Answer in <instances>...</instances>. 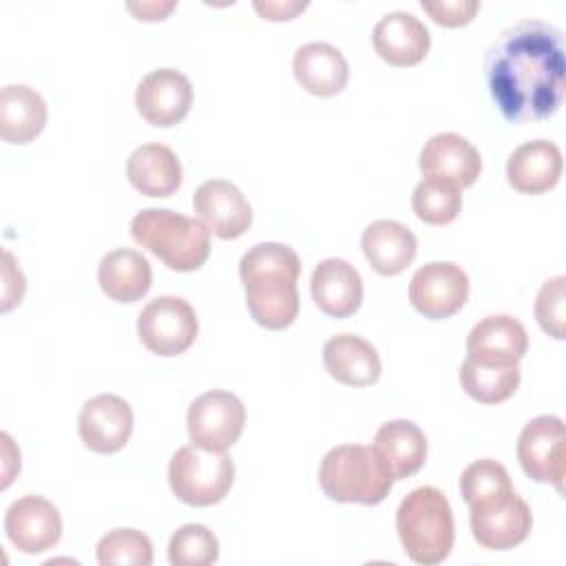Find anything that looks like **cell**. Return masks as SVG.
Returning a JSON list of instances; mask_svg holds the SVG:
<instances>
[{
	"mask_svg": "<svg viewBox=\"0 0 566 566\" xmlns=\"http://www.w3.org/2000/svg\"><path fill=\"white\" fill-rule=\"evenodd\" d=\"M219 559V542L203 524H184L168 542V562L172 566H210Z\"/></svg>",
	"mask_w": 566,
	"mask_h": 566,
	"instance_id": "1f68e13d",
	"label": "cell"
},
{
	"mask_svg": "<svg viewBox=\"0 0 566 566\" xmlns=\"http://www.w3.org/2000/svg\"><path fill=\"white\" fill-rule=\"evenodd\" d=\"M460 493L473 509H486L500 502H506L515 495V486L504 464L491 458H482L471 462L460 475Z\"/></svg>",
	"mask_w": 566,
	"mask_h": 566,
	"instance_id": "f1b7e54d",
	"label": "cell"
},
{
	"mask_svg": "<svg viewBox=\"0 0 566 566\" xmlns=\"http://www.w3.org/2000/svg\"><path fill=\"white\" fill-rule=\"evenodd\" d=\"M484 80L491 99L509 122L555 115L564 99V35L544 20H520L486 49Z\"/></svg>",
	"mask_w": 566,
	"mask_h": 566,
	"instance_id": "6da1fadb",
	"label": "cell"
},
{
	"mask_svg": "<svg viewBox=\"0 0 566 566\" xmlns=\"http://www.w3.org/2000/svg\"><path fill=\"white\" fill-rule=\"evenodd\" d=\"M252 7L256 9V13L265 20H292L296 13L307 9V2H298V0H254Z\"/></svg>",
	"mask_w": 566,
	"mask_h": 566,
	"instance_id": "d590c367",
	"label": "cell"
},
{
	"mask_svg": "<svg viewBox=\"0 0 566 566\" xmlns=\"http://www.w3.org/2000/svg\"><path fill=\"white\" fill-rule=\"evenodd\" d=\"M562 168L564 157L559 146L548 139H533L509 155L506 179L522 195H542L557 186Z\"/></svg>",
	"mask_w": 566,
	"mask_h": 566,
	"instance_id": "ffe728a7",
	"label": "cell"
},
{
	"mask_svg": "<svg viewBox=\"0 0 566 566\" xmlns=\"http://www.w3.org/2000/svg\"><path fill=\"white\" fill-rule=\"evenodd\" d=\"M469 298V276L451 261H431L418 268L409 281V301L427 318H449Z\"/></svg>",
	"mask_w": 566,
	"mask_h": 566,
	"instance_id": "9c48e42d",
	"label": "cell"
},
{
	"mask_svg": "<svg viewBox=\"0 0 566 566\" xmlns=\"http://www.w3.org/2000/svg\"><path fill=\"white\" fill-rule=\"evenodd\" d=\"M9 542L27 555L53 548L62 537V515L53 502L42 495H22L4 513Z\"/></svg>",
	"mask_w": 566,
	"mask_h": 566,
	"instance_id": "8fae6325",
	"label": "cell"
},
{
	"mask_svg": "<svg viewBox=\"0 0 566 566\" xmlns=\"http://www.w3.org/2000/svg\"><path fill=\"white\" fill-rule=\"evenodd\" d=\"M374 449L389 467L394 480H405L422 469L427 460V436L405 418L380 424L374 436Z\"/></svg>",
	"mask_w": 566,
	"mask_h": 566,
	"instance_id": "4316f807",
	"label": "cell"
},
{
	"mask_svg": "<svg viewBox=\"0 0 566 566\" xmlns=\"http://www.w3.org/2000/svg\"><path fill=\"white\" fill-rule=\"evenodd\" d=\"M318 484L334 502L371 506L389 495L394 475L374 447L338 444L321 460Z\"/></svg>",
	"mask_w": 566,
	"mask_h": 566,
	"instance_id": "5b68a950",
	"label": "cell"
},
{
	"mask_svg": "<svg viewBox=\"0 0 566 566\" xmlns=\"http://www.w3.org/2000/svg\"><path fill=\"white\" fill-rule=\"evenodd\" d=\"M46 124L44 97L27 84H7L0 91V135L7 144L33 142Z\"/></svg>",
	"mask_w": 566,
	"mask_h": 566,
	"instance_id": "484cf974",
	"label": "cell"
},
{
	"mask_svg": "<svg viewBox=\"0 0 566 566\" xmlns=\"http://www.w3.org/2000/svg\"><path fill=\"white\" fill-rule=\"evenodd\" d=\"M97 283L108 298L117 303H135L150 290L153 270L142 252L117 248L102 256L97 265Z\"/></svg>",
	"mask_w": 566,
	"mask_h": 566,
	"instance_id": "d4e9b609",
	"label": "cell"
},
{
	"mask_svg": "<svg viewBox=\"0 0 566 566\" xmlns=\"http://www.w3.org/2000/svg\"><path fill=\"white\" fill-rule=\"evenodd\" d=\"M135 106L148 124L159 128L175 126L192 106V84L177 69H155L137 84Z\"/></svg>",
	"mask_w": 566,
	"mask_h": 566,
	"instance_id": "7c38bea8",
	"label": "cell"
},
{
	"mask_svg": "<svg viewBox=\"0 0 566 566\" xmlns=\"http://www.w3.org/2000/svg\"><path fill=\"white\" fill-rule=\"evenodd\" d=\"M192 208L206 228L223 239H239L252 226V206L228 179H208L192 195Z\"/></svg>",
	"mask_w": 566,
	"mask_h": 566,
	"instance_id": "5bb4252c",
	"label": "cell"
},
{
	"mask_svg": "<svg viewBox=\"0 0 566 566\" xmlns=\"http://www.w3.org/2000/svg\"><path fill=\"white\" fill-rule=\"evenodd\" d=\"M177 7L175 0H166V2H128L126 9L137 18V20H146V22H155V20H164L172 9Z\"/></svg>",
	"mask_w": 566,
	"mask_h": 566,
	"instance_id": "8d00e7d4",
	"label": "cell"
},
{
	"mask_svg": "<svg viewBox=\"0 0 566 566\" xmlns=\"http://www.w3.org/2000/svg\"><path fill=\"white\" fill-rule=\"evenodd\" d=\"M360 248L378 274L396 276L405 272L416 259L418 239L405 223L394 219H378L363 230Z\"/></svg>",
	"mask_w": 566,
	"mask_h": 566,
	"instance_id": "7402d4cb",
	"label": "cell"
},
{
	"mask_svg": "<svg viewBox=\"0 0 566 566\" xmlns=\"http://www.w3.org/2000/svg\"><path fill=\"white\" fill-rule=\"evenodd\" d=\"M420 7L431 15L440 27H464L480 11L478 0H422Z\"/></svg>",
	"mask_w": 566,
	"mask_h": 566,
	"instance_id": "836d02e7",
	"label": "cell"
},
{
	"mask_svg": "<svg viewBox=\"0 0 566 566\" xmlns=\"http://www.w3.org/2000/svg\"><path fill=\"white\" fill-rule=\"evenodd\" d=\"M424 179L442 181L455 188H469L482 172L478 148L458 133H436L420 150L418 159Z\"/></svg>",
	"mask_w": 566,
	"mask_h": 566,
	"instance_id": "4fadbf2b",
	"label": "cell"
},
{
	"mask_svg": "<svg viewBox=\"0 0 566 566\" xmlns=\"http://www.w3.org/2000/svg\"><path fill=\"white\" fill-rule=\"evenodd\" d=\"M460 385L473 400L482 405H497L517 391L520 365H489L467 356L460 365Z\"/></svg>",
	"mask_w": 566,
	"mask_h": 566,
	"instance_id": "83f0119b",
	"label": "cell"
},
{
	"mask_svg": "<svg viewBox=\"0 0 566 566\" xmlns=\"http://www.w3.org/2000/svg\"><path fill=\"white\" fill-rule=\"evenodd\" d=\"M564 422L557 416H537L528 420L517 438V460L524 473L535 482L553 484L564 491Z\"/></svg>",
	"mask_w": 566,
	"mask_h": 566,
	"instance_id": "30bf717a",
	"label": "cell"
},
{
	"mask_svg": "<svg viewBox=\"0 0 566 566\" xmlns=\"http://www.w3.org/2000/svg\"><path fill=\"white\" fill-rule=\"evenodd\" d=\"M130 234L137 245L177 272L199 270L210 254L206 223L168 208L139 210L130 221Z\"/></svg>",
	"mask_w": 566,
	"mask_h": 566,
	"instance_id": "277c9868",
	"label": "cell"
},
{
	"mask_svg": "<svg viewBox=\"0 0 566 566\" xmlns=\"http://www.w3.org/2000/svg\"><path fill=\"white\" fill-rule=\"evenodd\" d=\"M327 374L347 387H369L380 378L382 365L376 347L356 334H336L323 345Z\"/></svg>",
	"mask_w": 566,
	"mask_h": 566,
	"instance_id": "603a6c76",
	"label": "cell"
},
{
	"mask_svg": "<svg viewBox=\"0 0 566 566\" xmlns=\"http://www.w3.org/2000/svg\"><path fill=\"white\" fill-rule=\"evenodd\" d=\"M316 307L332 318L352 316L363 303V279L358 270L338 256L318 261L310 279Z\"/></svg>",
	"mask_w": 566,
	"mask_h": 566,
	"instance_id": "ac0fdd59",
	"label": "cell"
},
{
	"mask_svg": "<svg viewBox=\"0 0 566 566\" xmlns=\"http://www.w3.org/2000/svg\"><path fill=\"white\" fill-rule=\"evenodd\" d=\"M528 349L526 327L509 314H491L478 321L467 336V356L489 365H513Z\"/></svg>",
	"mask_w": 566,
	"mask_h": 566,
	"instance_id": "e0dca14e",
	"label": "cell"
},
{
	"mask_svg": "<svg viewBox=\"0 0 566 566\" xmlns=\"http://www.w3.org/2000/svg\"><path fill=\"white\" fill-rule=\"evenodd\" d=\"M97 562L102 566H150L153 544L137 528H113L97 542Z\"/></svg>",
	"mask_w": 566,
	"mask_h": 566,
	"instance_id": "4dcf8cb0",
	"label": "cell"
},
{
	"mask_svg": "<svg viewBox=\"0 0 566 566\" xmlns=\"http://www.w3.org/2000/svg\"><path fill=\"white\" fill-rule=\"evenodd\" d=\"M469 522L471 535L480 546L489 551H509L528 537L533 513L526 500L515 493L506 502L486 509H473Z\"/></svg>",
	"mask_w": 566,
	"mask_h": 566,
	"instance_id": "d6986e66",
	"label": "cell"
},
{
	"mask_svg": "<svg viewBox=\"0 0 566 566\" xmlns=\"http://www.w3.org/2000/svg\"><path fill=\"white\" fill-rule=\"evenodd\" d=\"M292 71L301 88L316 97L338 95L349 80L345 55L329 42H307L296 49Z\"/></svg>",
	"mask_w": 566,
	"mask_h": 566,
	"instance_id": "44dd1931",
	"label": "cell"
},
{
	"mask_svg": "<svg viewBox=\"0 0 566 566\" xmlns=\"http://www.w3.org/2000/svg\"><path fill=\"white\" fill-rule=\"evenodd\" d=\"M186 424L192 444L208 451H226L243 431L245 407L234 394L212 389L190 402Z\"/></svg>",
	"mask_w": 566,
	"mask_h": 566,
	"instance_id": "ba28073f",
	"label": "cell"
},
{
	"mask_svg": "<svg viewBox=\"0 0 566 566\" xmlns=\"http://www.w3.org/2000/svg\"><path fill=\"white\" fill-rule=\"evenodd\" d=\"M371 42L376 53L391 66H416L422 62L431 46V33L413 13L389 11L374 31Z\"/></svg>",
	"mask_w": 566,
	"mask_h": 566,
	"instance_id": "2e32d148",
	"label": "cell"
},
{
	"mask_svg": "<svg viewBox=\"0 0 566 566\" xmlns=\"http://www.w3.org/2000/svg\"><path fill=\"white\" fill-rule=\"evenodd\" d=\"M234 482V462L226 451H208L197 444L179 447L168 464V484L177 500L190 506L221 502Z\"/></svg>",
	"mask_w": 566,
	"mask_h": 566,
	"instance_id": "8992f818",
	"label": "cell"
},
{
	"mask_svg": "<svg viewBox=\"0 0 566 566\" xmlns=\"http://www.w3.org/2000/svg\"><path fill=\"white\" fill-rule=\"evenodd\" d=\"M2 312H9L13 305H20L24 296V276L15 265V259L9 250H4V268H2Z\"/></svg>",
	"mask_w": 566,
	"mask_h": 566,
	"instance_id": "e575fe53",
	"label": "cell"
},
{
	"mask_svg": "<svg viewBox=\"0 0 566 566\" xmlns=\"http://www.w3.org/2000/svg\"><path fill=\"white\" fill-rule=\"evenodd\" d=\"M298 254L279 241L252 245L239 261L245 305L265 329H285L298 316Z\"/></svg>",
	"mask_w": 566,
	"mask_h": 566,
	"instance_id": "7a4b0ae2",
	"label": "cell"
},
{
	"mask_svg": "<svg viewBox=\"0 0 566 566\" xmlns=\"http://www.w3.org/2000/svg\"><path fill=\"white\" fill-rule=\"evenodd\" d=\"M137 334L142 345L157 356L184 354L199 334L197 312L181 296H157L142 307Z\"/></svg>",
	"mask_w": 566,
	"mask_h": 566,
	"instance_id": "52a82bcc",
	"label": "cell"
},
{
	"mask_svg": "<svg viewBox=\"0 0 566 566\" xmlns=\"http://www.w3.org/2000/svg\"><path fill=\"white\" fill-rule=\"evenodd\" d=\"M126 177L146 197H170L181 186L184 172L172 148L166 144H142L128 155Z\"/></svg>",
	"mask_w": 566,
	"mask_h": 566,
	"instance_id": "cb8c5ba5",
	"label": "cell"
},
{
	"mask_svg": "<svg viewBox=\"0 0 566 566\" xmlns=\"http://www.w3.org/2000/svg\"><path fill=\"white\" fill-rule=\"evenodd\" d=\"M416 217L429 226L451 223L462 208V190L442 181L422 179L411 195Z\"/></svg>",
	"mask_w": 566,
	"mask_h": 566,
	"instance_id": "f546056e",
	"label": "cell"
},
{
	"mask_svg": "<svg viewBox=\"0 0 566 566\" xmlns=\"http://www.w3.org/2000/svg\"><path fill=\"white\" fill-rule=\"evenodd\" d=\"M535 318L544 334L564 340L566 334V276L557 274L542 283L535 298Z\"/></svg>",
	"mask_w": 566,
	"mask_h": 566,
	"instance_id": "d6a6232c",
	"label": "cell"
},
{
	"mask_svg": "<svg viewBox=\"0 0 566 566\" xmlns=\"http://www.w3.org/2000/svg\"><path fill=\"white\" fill-rule=\"evenodd\" d=\"M396 531L407 557L420 566L444 562L453 548L455 526L447 495L436 486H418L396 511Z\"/></svg>",
	"mask_w": 566,
	"mask_h": 566,
	"instance_id": "3957f363",
	"label": "cell"
},
{
	"mask_svg": "<svg viewBox=\"0 0 566 566\" xmlns=\"http://www.w3.org/2000/svg\"><path fill=\"white\" fill-rule=\"evenodd\" d=\"M77 431L86 449L95 453H115L124 449L133 433V409L122 396H93L80 411Z\"/></svg>",
	"mask_w": 566,
	"mask_h": 566,
	"instance_id": "9a60e30c",
	"label": "cell"
}]
</instances>
